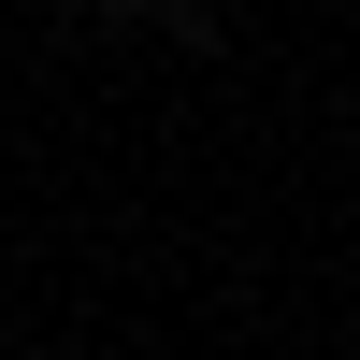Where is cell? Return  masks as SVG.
<instances>
[{"label":"cell","mask_w":360,"mask_h":360,"mask_svg":"<svg viewBox=\"0 0 360 360\" xmlns=\"http://www.w3.org/2000/svg\"><path fill=\"white\" fill-rule=\"evenodd\" d=\"M44 15H72V0H44Z\"/></svg>","instance_id":"cell-2"},{"label":"cell","mask_w":360,"mask_h":360,"mask_svg":"<svg viewBox=\"0 0 360 360\" xmlns=\"http://www.w3.org/2000/svg\"><path fill=\"white\" fill-rule=\"evenodd\" d=\"M144 29H173L188 58H217V44H231V29H217V0H144Z\"/></svg>","instance_id":"cell-1"}]
</instances>
